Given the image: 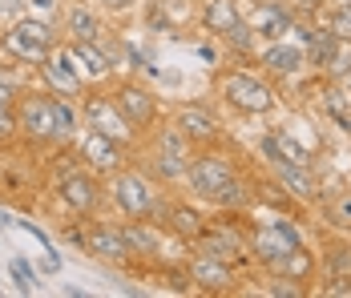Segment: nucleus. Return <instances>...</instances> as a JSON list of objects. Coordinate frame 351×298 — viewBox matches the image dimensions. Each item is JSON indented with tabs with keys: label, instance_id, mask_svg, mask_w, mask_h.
Returning a JSON list of instances; mask_svg holds the SVG:
<instances>
[{
	"label": "nucleus",
	"instance_id": "1",
	"mask_svg": "<svg viewBox=\"0 0 351 298\" xmlns=\"http://www.w3.org/2000/svg\"><path fill=\"white\" fill-rule=\"evenodd\" d=\"M0 49L12 57V61H21V65H36L57 49V33L49 29V21H40V16H21L16 25H8L4 33H0Z\"/></svg>",
	"mask_w": 351,
	"mask_h": 298
},
{
	"label": "nucleus",
	"instance_id": "2",
	"mask_svg": "<svg viewBox=\"0 0 351 298\" xmlns=\"http://www.w3.org/2000/svg\"><path fill=\"white\" fill-rule=\"evenodd\" d=\"M214 89L226 97V105H234L246 117H258V113H271V109H275V89H271L263 77L246 73V69H226V73H218Z\"/></svg>",
	"mask_w": 351,
	"mask_h": 298
},
{
	"label": "nucleus",
	"instance_id": "3",
	"mask_svg": "<svg viewBox=\"0 0 351 298\" xmlns=\"http://www.w3.org/2000/svg\"><path fill=\"white\" fill-rule=\"evenodd\" d=\"M109 190H113V206H117L125 218H149L154 201L162 198L145 173H138V169H125V166L113 173V186H109Z\"/></svg>",
	"mask_w": 351,
	"mask_h": 298
},
{
	"label": "nucleus",
	"instance_id": "4",
	"mask_svg": "<svg viewBox=\"0 0 351 298\" xmlns=\"http://www.w3.org/2000/svg\"><path fill=\"white\" fill-rule=\"evenodd\" d=\"M303 246V238H299V230L287 222V218H275L271 226H263V230H254V238H250V254L258 258V262L267 266V270H275V266L282 262V258H291L295 250Z\"/></svg>",
	"mask_w": 351,
	"mask_h": 298
},
{
	"label": "nucleus",
	"instance_id": "5",
	"mask_svg": "<svg viewBox=\"0 0 351 298\" xmlns=\"http://www.w3.org/2000/svg\"><path fill=\"white\" fill-rule=\"evenodd\" d=\"M109 101L117 105V113L125 117V125L134 133H145L158 125V113H162V105H158V97L149 93V89H141V85H117L113 93H109Z\"/></svg>",
	"mask_w": 351,
	"mask_h": 298
},
{
	"label": "nucleus",
	"instance_id": "6",
	"mask_svg": "<svg viewBox=\"0 0 351 298\" xmlns=\"http://www.w3.org/2000/svg\"><path fill=\"white\" fill-rule=\"evenodd\" d=\"M230 177H239V169L230 158H222V153H202V158H190V166H186V182H190V190L198 194V198L210 201Z\"/></svg>",
	"mask_w": 351,
	"mask_h": 298
},
{
	"label": "nucleus",
	"instance_id": "7",
	"mask_svg": "<svg viewBox=\"0 0 351 298\" xmlns=\"http://www.w3.org/2000/svg\"><path fill=\"white\" fill-rule=\"evenodd\" d=\"M190 145H210V141H218L222 137V121H218V113L214 109H206V105H178L174 109V121H170Z\"/></svg>",
	"mask_w": 351,
	"mask_h": 298
},
{
	"label": "nucleus",
	"instance_id": "8",
	"mask_svg": "<svg viewBox=\"0 0 351 298\" xmlns=\"http://www.w3.org/2000/svg\"><path fill=\"white\" fill-rule=\"evenodd\" d=\"M57 198L65 201V210H73V214H93L97 201H101V186L85 169H65L61 182H57Z\"/></svg>",
	"mask_w": 351,
	"mask_h": 298
},
{
	"label": "nucleus",
	"instance_id": "9",
	"mask_svg": "<svg viewBox=\"0 0 351 298\" xmlns=\"http://www.w3.org/2000/svg\"><path fill=\"white\" fill-rule=\"evenodd\" d=\"M16 125L29 141H53V93H29L16 101Z\"/></svg>",
	"mask_w": 351,
	"mask_h": 298
},
{
	"label": "nucleus",
	"instance_id": "10",
	"mask_svg": "<svg viewBox=\"0 0 351 298\" xmlns=\"http://www.w3.org/2000/svg\"><path fill=\"white\" fill-rule=\"evenodd\" d=\"M81 250L93 254V258H101V262H113V266H121V262L134 258V250H130V242H125V230H121V226H109V222L89 226Z\"/></svg>",
	"mask_w": 351,
	"mask_h": 298
},
{
	"label": "nucleus",
	"instance_id": "11",
	"mask_svg": "<svg viewBox=\"0 0 351 298\" xmlns=\"http://www.w3.org/2000/svg\"><path fill=\"white\" fill-rule=\"evenodd\" d=\"M186 278L206 290V295H230L234 290V266L222 262V258H206V254H194L186 266Z\"/></svg>",
	"mask_w": 351,
	"mask_h": 298
},
{
	"label": "nucleus",
	"instance_id": "12",
	"mask_svg": "<svg viewBox=\"0 0 351 298\" xmlns=\"http://www.w3.org/2000/svg\"><path fill=\"white\" fill-rule=\"evenodd\" d=\"M271 169H275V182L295 201H319L323 182H319V173L311 169V162H275Z\"/></svg>",
	"mask_w": 351,
	"mask_h": 298
},
{
	"label": "nucleus",
	"instance_id": "13",
	"mask_svg": "<svg viewBox=\"0 0 351 298\" xmlns=\"http://www.w3.org/2000/svg\"><path fill=\"white\" fill-rule=\"evenodd\" d=\"M258 65L275 77H299L307 69V53H303V40H291V36H279L271 40L263 53H258Z\"/></svg>",
	"mask_w": 351,
	"mask_h": 298
},
{
	"label": "nucleus",
	"instance_id": "14",
	"mask_svg": "<svg viewBox=\"0 0 351 298\" xmlns=\"http://www.w3.org/2000/svg\"><path fill=\"white\" fill-rule=\"evenodd\" d=\"M190 246H194L198 254H206V258H222V262H230V266L239 262L243 254H250L246 242H243V234L230 230V226H206Z\"/></svg>",
	"mask_w": 351,
	"mask_h": 298
},
{
	"label": "nucleus",
	"instance_id": "15",
	"mask_svg": "<svg viewBox=\"0 0 351 298\" xmlns=\"http://www.w3.org/2000/svg\"><path fill=\"white\" fill-rule=\"evenodd\" d=\"M81 162L89 169H97V173H117V169L125 166V145L106 137V133L89 129L85 141H81Z\"/></svg>",
	"mask_w": 351,
	"mask_h": 298
},
{
	"label": "nucleus",
	"instance_id": "16",
	"mask_svg": "<svg viewBox=\"0 0 351 298\" xmlns=\"http://www.w3.org/2000/svg\"><path fill=\"white\" fill-rule=\"evenodd\" d=\"M40 73H45V81H49V89L57 93V97H81V89H85V77L77 73L69 53H61V49H53L45 61H40Z\"/></svg>",
	"mask_w": 351,
	"mask_h": 298
},
{
	"label": "nucleus",
	"instance_id": "17",
	"mask_svg": "<svg viewBox=\"0 0 351 298\" xmlns=\"http://www.w3.org/2000/svg\"><path fill=\"white\" fill-rule=\"evenodd\" d=\"M85 117H89V129L106 133V137H113V141H130L134 137V129L125 125V117L117 113V105L109 97H85Z\"/></svg>",
	"mask_w": 351,
	"mask_h": 298
},
{
	"label": "nucleus",
	"instance_id": "18",
	"mask_svg": "<svg viewBox=\"0 0 351 298\" xmlns=\"http://www.w3.org/2000/svg\"><path fill=\"white\" fill-rule=\"evenodd\" d=\"M125 230V242H130V250L141 254V258H162V250H166V238H162V222H149V218H130V226H121Z\"/></svg>",
	"mask_w": 351,
	"mask_h": 298
},
{
	"label": "nucleus",
	"instance_id": "19",
	"mask_svg": "<svg viewBox=\"0 0 351 298\" xmlns=\"http://www.w3.org/2000/svg\"><path fill=\"white\" fill-rule=\"evenodd\" d=\"M206 226H210V222H206V214H202V210H194L190 201H174V206L166 210V230L174 234L178 242H186V246L206 230Z\"/></svg>",
	"mask_w": 351,
	"mask_h": 298
},
{
	"label": "nucleus",
	"instance_id": "20",
	"mask_svg": "<svg viewBox=\"0 0 351 298\" xmlns=\"http://www.w3.org/2000/svg\"><path fill=\"white\" fill-rule=\"evenodd\" d=\"M343 49V40L331 33L327 25L323 29H303V53H307V65L315 69H327V61Z\"/></svg>",
	"mask_w": 351,
	"mask_h": 298
},
{
	"label": "nucleus",
	"instance_id": "21",
	"mask_svg": "<svg viewBox=\"0 0 351 298\" xmlns=\"http://www.w3.org/2000/svg\"><path fill=\"white\" fill-rule=\"evenodd\" d=\"M239 21H243V12L234 0H206V8H202V29L210 36H226Z\"/></svg>",
	"mask_w": 351,
	"mask_h": 298
},
{
	"label": "nucleus",
	"instance_id": "22",
	"mask_svg": "<svg viewBox=\"0 0 351 298\" xmlns=\"http://www.w3.org/2000/svg\"><path fill=\"white\" fill-rule=\"evenodd\" d=\"M65 25H69L73 40H101V21H97V12L85 8V4H69Z\"/></svg>",
	"mask_w": 351,
	"mask_h": 298
},
{
	"label": "nucleus",
	"instance_id": "23",
	"mask_svg": "<svg viewBox=\"0 0 351 298\" xmlns=\"http://www.w3.org/2000/svg\"><path fill=\"white\" fill-rule=\"evenodd\" d=\"M81 125V113L69 97H57L53 93V141H73V133Z\"/></svg>",
	"mask_w": 351,
	"mask_h": 298
},
{
	"label": "nucleus",
	"instance_id": "24",
	"mask_svg": "<svg viewBox=\"0 0 351 298\" xmlns=\"http://www.w3.org/2000/svg\"><path fill=\"white\" fill-rule=\"evenodd\" d=\"M73 57L89 69L93 77H106L109 69H113V57L101 49V40H73Z\"/></svg>",
	"mask_w": 351,
	"mask_h": 298
},
{
	"label": "nucleus",
	"instance_id": "25",
	"mask_svg": "<svg viewBox=\"0 0 351 298\" xmlns=\"http://www.w3.org/2000/svg\"><path fill=\"white\" fill-rule=\"evenodd\" d=\"M250 29L258 36H267V40H279V36L291 29V12H287V8H275V4H263Z\"/></svg>",
	"mask_w": 351,
	"mask_h": 298
},
{
	"label": "nucleus",
	"instance_id": "26",
	"mask_svg": "<svg viewBox=\"0 0 351 298\" xmlns=\"http://www.w3.org/2000/svg\"><path fill=\"white\" fill-rule=\"evenodd\" d=\"M323 218H327L331 226H339V230H351V190L327 201V206H323Z\"/></svg>",
	"mask_w": 351,
	"mask_h": 298
},
{
	"label": "nucleus",
	"instance_id": "27",
	"mask_svg": "<svg viewBox=\"0 0 351 298\" xmlns=\"http://www.w3.org/2000/svg\"><path fill=\"white\" fill-rule=\"evenodd\" d=\"M267 295H275V298H303V295H307V282L287 278V274H275V278L267 282Z\"/></svg>",
	"mask_w": 351,
	"mask_h": 298
},
{
	"label": "nucleus",
	"instance_id": "28",
	"mask_svg": "<svg viewBox=\"0 0 351 298\" xmlns=\"http://www.w3.org/2000/svg\"><path fill=\"white\" fill-rule=\"evenodd\" d=\"M218 40H222L226 49H234V53H250V49H254V29H250L246 21H239V25H234L230 33L218 36Z\"/></svg>",
	"mask_w": 351,
	"mask_h": 298
},
{
	"label": "nucleus",
	"instance_id": "29",
	"mask_svg": "<svg viewBox=\"0 0 351 298\" xmlns=\"http://www.w3.org/2000/svg\"><path fill=\"white\" fill-rule=\"evenodd\" d=\"M327 29L339 36L343 45H351V4H335L331 16H327Z\"/></svg>",
	"mask_w": 351,
	"mask_h": 298
},
{
	"label": "nucleus",
	"instance_id": "30",
	"mask_svg": "<svg viewBox=\"0 0 351 298\" xmlns=\"http://www.w3.org/2000/svg\"><path fill=\"white\" fill-rule=\"evenodd\" d=\"M331 81H339V85H351V49H339L331 61H327V69H323Z\"/></svg>",
	"mask_w": 351,
	"mask_h": 298
},
{
	"label": "nucleus",
	"instance_id": "31",
	"mask_svg": "<svg viewBox=\"0 0 351 298\" xmlns=\"http://www.w3.org/2000/svg\"><path fill=\"white\" fill-rule=\"evenodd\" d=\"M8 270H12V278H16V290H21V295H33L36 290V270L33 266L25 262V258H12Z\"/></svg>",
	"mask_w": 351,
	"mask_h": 298
},
{
	"label": "nucleus",
	"instance_id": "32",
	"mask_svg": "<svg viewBox=\"0 0 351 298\" xmlns=\"http://www.w3.org/2000/svg\"><path fill=\"white\" fill-rule=\"evenodd\" d=\"M323 295H327V298H351V270L331 274V278L323 282Z\"/></svg>",
	"mask_w": 351,
	"mask_h": 298
},
{
	"label": "nucleus",
	"instance_id": "33",
	"mask_svg": "<svg viewBox=\"0 0 351 298\" xmlns=\"http://www.w3.org/2000/svg\"><path fill=\"white\" fill-rule=\"evenodd\" d=\"M16 133H21V125H16V109H12V105H0V141L8 145Z\"/></svg>",
	"mask_w": 351,
	"mask_h": 298
},
{
	"label": "nucleus",
	"instance_id": "34",
	"mask_svg": "<svg viewBox=\"0 0 351 298\" xmlns=\"http://www.w3.org/2000/svg\"><path fill=\"white\" fill-rule=\"evenodd\" d=\"M327 266H331V274H343V270H351V246H331Z\"/></svg>",
	"mask_w": 351,
	"mask_h": 298
},
{
	"label": "nucleus",
	"instance_id": "35",
	"mask_svg": "<svg viewBox=\"0 0 351 298\" xmlns=\"http://www.w3.org/2000/svg\"><path fill=\"white\" fill-rule=\"evenodd\" d=\"M12 101H16V85L0 73V105H12Z\"/></svg>",
	"mask_w": 351,
	"mask_h": 298
},
{
	"label": "nucleus",
	"instance_id": "36",
	"mask_svg": "<svg viewBox=\"0 0 351 298\" xmlns=\"http://www.w3.org/2000/svg\"><path fill=\"white\" fill-rule=\"evenodd\" d=\"M299 8H307V12H315V8H323V0H295Z\"/></svg>",
	"mask_w": 351,
	"mask_h": 298
},
{
	"label": "nucleus",
	"instance_id": "37",
	"mask_svg": "<svg viewBox=\"0 0 351 298\" xmlns=\"http://www.w3.org/2000/svg\"><path fill=\"white\" fill-rule=\"evenodd\" d=\"M21 8V0H0V12H16Z\"/></svg>",
	"mask_w": 351,
	"mask_h": 298
},
{
	"label": "nucleus",
	"instance_id": "38",
	"mask_svg": "<svg viewBox=\"0 0 351 298\" xmlns=\"http://www.w3.org/2000/svg\"><path fill=\"white\" fill-rule=\"evenodd\" d=\"M109 8H130V4H134V0H106Z\"/></svg>",
	"mask_w": 351,
	"mask_h": 298
},
{
	"label": "nucleus",
	"instance_id": "39",
	"mask_svg": "<svg viewBox=\"0 0 351 298\" xmlns=\"http://www.w3.org/2000/svg\"><path fill=\"white\" fill-rule=\"evenodd\" d=\"M0 226H16V222H12V218H8V214L0 210Z\"/></svg>",
	"mask_w": 351,
	"mask_h": 298
}]
</instances>
